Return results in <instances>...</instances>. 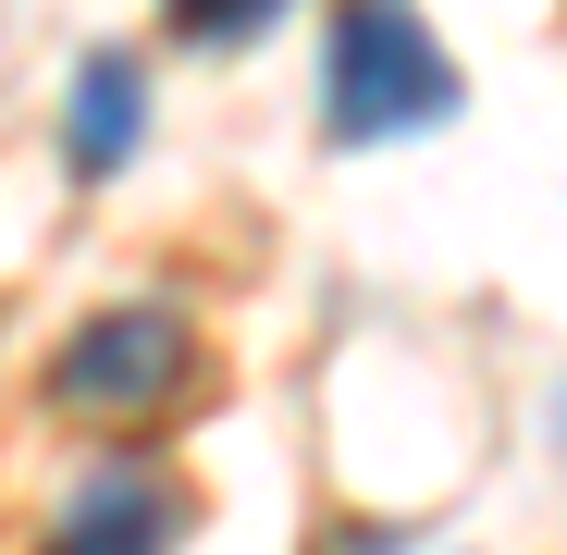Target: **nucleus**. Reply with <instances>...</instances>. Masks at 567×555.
<instances>
[{
	"instance_id": "obj_3",
	"label": "nucleus",
	"mask_w": 567,
	"mask_h": 555,
	"mask_svg": "<svg viewBox=\"0 0 567 555\" xmlns=\"http://www.w3.org/2000/svg\"><path fill=\"white\" fill-rule=\"evenodd\" d=\"M173 543H185V482L161 456H136V444L100 456L38 531V555H173Z\"/></svg>"
},
{
	"instance_id": "obj_4",
	"label": "nucleus",
	"mask_w": 567,
	"mask_h": 555,
	"mask_svg": "<svg viewBox=\"0 0 567 555\" xmlns=\"http://www.w3.org/2000/svg\"><path fill=\"white\" fill-rule=\"evenodd\" d=\"M136 124H148V74H136L124 50H86V62H74V100H62V161L100 185V173L136 161Z\"/></svg>"
},
{
	"instance_id": "obj_2",
	"label": "nucleus",
	"mask_w": 567,
	"mask_h": 555,
	"mask_svg": "<svg viewBox=\"0 0 567 555\" xmlns=\"http://www.w3.org/2000/svg\"><path fill=\"white\" fill-rule=\"evenodd\" d=\"M185 383H198V333H185L173 309H100V321H74V346L50 358V395L86 408V420H161Z\"/></svg>"
},
{
	"instance_id": "obj_1",
	"label": "nucleus",
	"mask_w": 567,
	"mask_h": 555,
	"mask_svg": "<svg viewBox=\"0 0 567 555\" xmlns=\"http://www.w3.org/2000/svg\"><path fill=\"white\" fill-rule=\"evenodd\" d=\"M456 100L468 86L408 0H333V38H321V136L333 148L432 136V124H456Z\"/></svg>"
},
{
	"instance_id": "obj_5",
	"label": "nucleus",
	"mask_w": 567,
	"mask_h": 555,
	"mask_svg": "<svg viewBox=\"0 0 567 555\" xmlns=\"http://www.w3.org/2000/svg\"><path fill=\"white\" fill-rule=\"evenodd\" d=\"M161 25H173L185 50H247V38L284 25V0H161Z\"/></svg>"
}]
</instances>
